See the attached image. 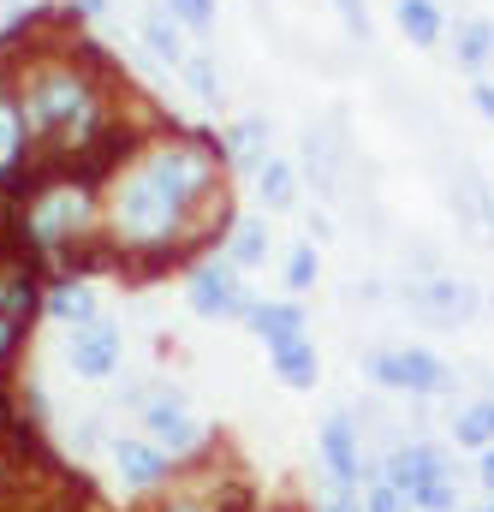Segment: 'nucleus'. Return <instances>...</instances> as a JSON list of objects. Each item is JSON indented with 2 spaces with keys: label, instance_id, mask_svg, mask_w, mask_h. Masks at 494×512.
Segmentation results:
<instances>
[{
  "label": "nucleus",
  "instance_id": "obj_4",
  "mask_svg": "<svg viewBox=\"0 0 494 512\" xmlns=\"http://www.w3.org/2000/svg\"><path fill=\"white\" fill-rule=\"evenodd\" d=\"M364 370H370L375 387H387V393H411V399L441 393V387L453 382L447 364H441L435 352H423V346H381V352L364 358Z\"/></svg>",
  "mask_w": 494,
  "mask_h": 512
},
{
  "label": "nucleus",
  "instance_id": "obj_8",
  "mask_svg": "<svg viewBox=\"0 0 494 512\" xmlns=\"http://www.w3.org/2000/svg\"><path fill=\"white\" fill-rule=\"evenodd\" d=\"M120 352H125V340L108 316L72 328V340H66V364H72V376H84V382H108V376L120 370Z\"/></svg>",
  "mask_w": 494,
  "mask_h": 512
},
{
  "label": "nucleus",
  "instance_id": "obj_25",
  "mask_svg": "<svg viewBox=\"0 0 494 512\" xmlns=\"http://www.w3.org/2000/svg\"><path fill=\"white\" fill-rule=\"evenodd\" d=\"M411 512H465L459 507V477H435L411 495Z\"/></svg>",
  "mask_w": 494,
  "mask_h": 512
},
{
  "label": "nucleus",
  "instance_id": "obj_6",
  "mask_svg": "<svg viewBox=\"0 0 494 512\" xmlns=\"http://www.w3.org/2000/svg\"><path fill=\"white\" fill-rule=\"evenodd\" d=\"M185 298H191V310L203 316V322H227V316H245V280H239V268L227 262V256H203V262H191V274H185Z\"/></svg>",
  "mask_w": 494,
  "mask_h": 512
},
{
  "label": "nucleus",
  "instance_id": "obj_22",
  "mask_svg": "<svg viewBox=\"0 0 494 512\" xmlns=\"http://www.w3.org/2000/svg\"><path fill=\"white\" fill-rule=\"evenodd\" d=\"M256 197H262L268 209H292V203H298V173H292V161L268 155V161L256 167Z\"/></svg>",
  "mask_w": 494,
  "mask_h": 512
},
{
  "label": "nucleus",
  "instance_id": "obj_34",
  "mask_svg": "<svg viewBox=\"0 0 494 512\" xmlns=\"http://www.w3.org/2000/svg\"><path fill=\"white\" fill-rule=\"evenodd\" d=\"M489 221H494V203H489Z\"/></svg>",
  "mask_w": 494,
  "mask_h": 512
},
{
  "label": "nucleus",
  "instance_id": "obj_33",
  "mask_svg": "<svg viewBox=\"0 0 494 512\" xmlns=\"http://www.w3.org/2000/svg\"><path fill=\"white\" fill-rule=\"evenodd\" d=\"M274 512H298V507H274Z\"/></svg>",
  "mask_w": 494,
  "mask_h": 512
},
{
  "label": "nucleus",
  "instance_id": "obj_27",
  "mask_svg": "<svg viewBox=\"0 0 494 512\" xmlns=\"http://www.w3.org/2000/svg\"><path fill=\"white\" fill-rule=\"evenodd\" d=\"M364 512H411V501L393 489V483H381V477H370L364 483Z\"/></svg>",
  "mask_w": 494,
  "mask_h": 512
},
{
  "label": "nucleus",
  "instance_id": "obj_18",
  "mask_svg": "<svg viewBox=\"0 0 494 512\" xmlns=\"http://www.w3.org/2000/svg\"><path fill=\"white\" fill-rule=\"evenodd\" d=\"M221 256L245 274V268H262L268 262V221L262 215H239L233 221V233H227V245H221Z\"/></svg>",
  "mask_w": 494,
  "mask_h": 512
},
{
  "label": "nucleus",
  "instance_id": "obj_1",
  "mask_svg": "<svg viewBox=\"0 0 494 512\" xmlns=\"http://www.w3.org/2000/svg\"><path fill=\"white\" fill-rule=\"evenodd\" d=\"M227 149L203 131L143 137L102 185V256L131 274H167L203 262L233 233Z\"/></svg>",
  "mask_w": 494,
  "mask_h": 512
},
{
  "label": "nucleus",
  "instance_id": "obj_20",
  "mask_svg": "<svg viewBox=\"0 0 494 512\" xmlns=\"http://www.w3.org/2000/svg\"><path fill=\"white\" fill-rule=\"evenodd\" d=\"M137 30H143V42H149V54L161 60V66H185L191 54H185V36H179V24L161 12V6H149L143 18H137Z\"/></svg>",
  "mask_w": 494,
  "mask_h": 512
},
{
  "label": "nucleus",
  "instance_id": "obj_30",
  "mask_svg": "<svg viewBox=\"0 0 494 512\" xmlns=\"http://www.w3.org/2000/svg\"><path fill=\"white\" fill-rule=\"evenodd\" d=\"M477 483H483V495L494 501V447L489 453H477Z\"/></svg>",
  "mask_w": 494,
  "mask_h": 512
},
{
  "label": "nucleus",
  "instance_id": "obj_17",
  "mask_svg": "<svg viewBox=\"0 0 494 512\" xmlns=\"http://www.w3.org/2000/svg\"><path fill=\"white\" fill-rule=\"evenodd\" d=\"M393 18H399V36L411 48H435L447 36V18H441L435 0H393Z\"/></svg>",
  "mask_w": 494,
  "mask_h": 512
},
{
  "label": "nucleus",
  "instance_id": "obj_21",
  "mask_svg": "<svg viewBox=\"0 0 494 512\" xmlns=\"http://www.w3.org/2000/svg\"><path fill=\"white\" fill-rule=\"evenodd\" d=\"M221 149H227L233 167H250V173H256V167L268 161V120H239V126H227Z\"/></svg>",
  "mask_w": 494,
  "mask_h": 512
},
{
  "label": "nucleus",
  "instance_id": "obj_3",
  "mask_svg": "<svg viewBox=\"0 0 494 512\" xmlns=\"http://www.w3.org/2000/svg\"><path fill=\"white\" fill-rule=\"evenodd\" d=\"M137 411H143V435L167 453V459H191V453H203V423H197V411L185 405V393H173V387H155L149 399H137Z\"/></svg>",
  "mask_w": 494,
  "mask_h": 512
},
{
  "label": "nucleus",
  "instance_id": "obj_5",
  "mask_svg": "<svg viewBox=\"0 0 494 512\" xmlns=\"http://www.w3.org/2000/svg\"><path fill=\"white\" fill-rule=\"evenodd\" d=\"M42 316V280L30 274V262H0V370L18 358L30 322Z\"/></svg>",
  "mask_w": 494,
  "mask_h": 512
},
{
  "label": "nucleus",
  "instance_id": "obj_15",
  "mask_svg": "<svg viewBox=\"0 0 494 512\" xmlns=\"http://www.w3.org/2000/svg\"><path fill=\"white\" fill-rule=\"evenodd\" d=\"M245 328L256 340H292V334H304V304H280V298H250L245 304Z\"/></svg>",
  "mask_w": 494,
  "mask_h": 512
},
{
  "label": "nucleus",
  "instance_id": "obj_16",
  "mask_svg": "<svg viewBox=\"0 0 494 512\" xmlns=\"http://www.w3.org/2000/svg\"><path fill=\"white\" fill-rule=\"evenodd\" d=\"M453 60H459V72H471V78H483L494 66V18H459V30H453Z\"/></svg>",
  "mask_w": 494,
  "mask_h": 512
},
{
  "label": "nucleus",
  "instance_id": "obj_29",
  "mask_svg": "<svg viewBox=\"0 0 494 512\" xmlns=\"http://www.w3.org/2000/svg\"><path fill=\"white\" fill-rule=\"evenodd\" d=\"M471 102H477V114H483V120H494V84H489V78H477V84H471Z\"/></svg>",
  "mask_w": 494,
  "mask_h": 512
},
{
  "label": "nucleus",
  "instance_id": "obj_19",
  "mask_svg": "<svg viewBox=\"0 0 494 512\" xmlns=\"http://www.w3.org/2000/svg\"><path fill=\"white\" fill-rule=\"evenodd\" d=\"M453 447L489 453L494 447V399H465V405L453 411Z\"/></svg>",
  "mask_w": 494,
  "mask_h": 512
},
{
  "label": "nucleus",
  "instance_id": "obj_26",
  "mask_svg": "<svg viewBox=\"0 0 494 512\" xmlns=\"http://www.w3.org/2000/svg\"><path fill=\"white\" fill-rule=\"evenodd\" d=\"M316 274H322L316 245H292V256H286V292H310V286H316Z\"/></svg>",
  "mask_w": 494,
  "mask_h": 512
},
{
  "label": "nucleus",
  "instance_id": "obj_28",
  "mask_svg": "<svg viewBox=\"0 0 494 512\" xmlns=\"http://www.w3.org/2000/svg\"><path fill=\"white\" fill-rule=\"evenodd\" d=\"M334 12H340V24H346V36H358V42H370V0H334Z\"/></svg>",
  "mask_w": 494,
  "mask_h": 512
},
{
  "label": "nucleus",
  "instance_id": "obj_11",
  "mask_svg": "<svg viewBox=\"0 0 494 512\" xmlns=\"http://www.w3.org/2000/svg\"><path fill=\"white\" fill-rule=\"evenodd\" d=\"M30 167V131H24V108H18V84L0 72V191L18 185Z\"/></svg>",
  "mask_w": 494,
  "mask_h": 512
},
{
  "label": "nucleus",
  "instance_id": "obj_14",
  "mask_svg": "<svg viewBox=\"0 0 494 512\" xmlns=\"http://www.w3.org/2000/svg\"><path fill=\"white\" fill-rule=\"evenodd\" d=\"M42 316L72 322V328L96 322V292H90V280H84V274H60V280H48V286H42Z\"/></svg>",
  "mask_w": 494,
  "mask_h": 512
},
{
  "label": "nucleus",
  "instance_id": "obj_32",
  "mask_svg": "<svg viewBox=\"0 0 494 512\" xmlns=\"http://www.w3.org/2000/svg\"><path fill=\"white\" fill-rule=\"evenodd\" d=\"M465 512H494V501H483V507H465Z\"/></svg>",
  "mask_w": 494,
  "mask_h": 512
},
{
  "label": "nucleus",
  "instance_id": "obj_9",
  "mask_svg": "<svg viewBox=\"0 0 494 512\" xmlns=\"http://www.w3.org/2000/svg\"><path fill=\"white\" fill-rule=\"evenodd\" d=\"M108 453H114V471H120V483L131 489V495L167 489V483H173V471H179V459H167L149 435H120Z\"/></svg>",
  "mask_w": 494,
  "mask_h": 512
},
{
  "label": "nucleus",
  "instance_id": "obj_10",
  "mask_svg": "<svg viewBox=\"0 0 494 512\" xmlns=\"http://www.w3.org/2000/svg\"><path fill=\"white\" fill-rule=\"evenodd\" d=\"M435 477H453V459H447L435 441H405V447H393V453L381 459V483H393L405 501H411L423 483H435Z\"/></svg>",
  "mask_w": 494,
  "mask_h": 512
},
{
  "label": "nucleus",
  "instance_id": "obj_23",
  "mask_svg": "<svg viewBox=\"0 0 494 512\" xmlns=\"http://www.w3.org/2000/svg\"><path fill=\"white\" fill-rule=\"evenodd\" d=\"M161 12H167L179 30H191V36H209L215 18H221V0H161Z\"/></svg>",
  "mask_w": 494,
  "mask_h": 512
},
{
  "label": "nucleus",
  "instance_id": "obj_2",
  "mask_svg": "<svg viewBox=\"0 0 494 512\" xmlns=\"http://www.w3.org/2000/svg\"><path fill=\"white\" fill-rule=\"evenodd\" d=\"M18 108L30 149H42L48 167H72L102 155L114 137V60L96 48H42L18 66Z\"/></svg>",
  "mask_w": 494,
  "mask_h": 512
},
{
  "label": "nucleus",
  "instance_id": "obj_31",
  "mask_svg": "<svg viewBox=\"0 0 494 512\" xmlns=\"http://www.w3.org/2000/svg\"><path fill=\"white\" fill-rule=\"evenodd\" d=\"M6 477H12V465H6V447H0V495H6Z\"/></svg>",
  "mask_w": 494,
  "mask_h": 512
},
{
  "label": "nucleus",
  "instance_id": "obj_7",
  "mask_svg": "<svg viewBox=\"0 0 494 512\" xmlns=\"http://www.w3.org/2000/svg\"><path fill=\"white\" fill-rule=\"evenodd\" d=\"M316 453H322L328 483H340V489H364V435H358V417H352V411H328V417H322V429H316Z\"/></svg>",
  "mask_w": 494,
  "mask_h": 512
},
{
  "label": "nucleus",
  "instance_id": "obj_24",
  "mask_svg": "<svg viewBox=\"0 0 494 512\" xmlns=\"http://www.w3.org/2000/svg\"><path fill=\"white\" fill-rule=\"evenodd\" d=\"M179 72H185V84L197 90V102H203V108H221V72H215V60H209V54H191Z\"/></svg>",
  "mask_w": 494,
  "mask_h": 512
},
{
  "label": "nucleus",
  "instance_id": "obj_13",
  "mask_svg": "<svg viewBox=\"0 0 494 512\" xmlns=\"http://www.w3.org/2000/svg\"><path fill=\"white\" fill-rule=\"evenodd\" d=\"M268 370H274V376H280L286 387L310 393V387L322 382V358H316V340H310V334L274 340V346H268Z\"/></svg>",
  "mask_w": 494,
  "mask_h": 512
},
{
  "label": "nucleus",
  "instance_id": "obj_12",
  "mask_svg": "<svg viewBox=\"0 0 494 512\" xmlns=\"http://www.w3.org/2000/svg\"><path fill=\"white\" fill-rule=\"evenodd\" d=\"M411 304H417V316H429L441 328H459L477 310V286H465V280H423L411 292Z\"/></svg>",
  "mask_w": 494,
  "mask_h": 512
}]
</instances>
